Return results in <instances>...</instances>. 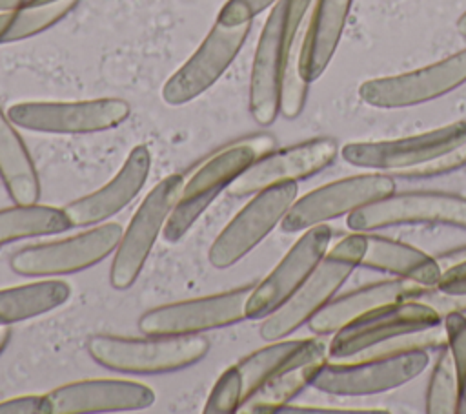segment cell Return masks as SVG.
Listing matches in <instances>:
<instances>
[{
    "label": "cell",
    "mask_w": 466,
    "mask_h": 414,
    "mask_svg": "<svg viewBox=\"0 0 466 414\" xmlns=\"http://www.w3.org/2000/svg\"><path fill=\"white\" fill-rule=\"evenodd\" d=\"M457 31L462 35V36H466V11L459 16V20H457Z\"/></svg>",
    "instance_id": "42"
},
{
    "label": "cell",
    "mask_w": 466,
    "mask_h": 414,
    "mask_svg": "<svg viewBox=\"0 0 466 414\" xmlns=\"http://www.w3.org/2000/svg\"><path fill=\"white\" fill-rule=\"evenodd\" d=\"M457 409H459V385H457L455 367H453L450 348L442 347L428 381L426 412L428 414H457Z\"/></svg>",
    "instance_id": "30"
},
{
    "label": "cell",
    "mask_w": 466,
    "mask_h": 414,
    "mask_svg": "<svg viewBox=\"0 0 466 414\" xmlns=\"http://www.w3.org/2000/svg\"><path fill=\"white\" fill-rule=\"evenodd\" d=\"M353 0H313V9L300 38L299 67L308 82L320 78L329 66Z\"/></svg>",
    "instance_id": "23"
},
{
    "label": "cell",
    "mask_w": 466,
    "mask_h": 414,
    "mask_svg": "<svg viewBox=\"0 0 466 414\" xmlns=\"http://www.w3.org/2000/svg\"><path fill=\"white\" fill-rule=\"evenodd\" d=\"M295 181L280 182L253 193V199L222 228L209 246L208 259L215 268H229L248 255L282 217L297 199Z\"/></svg>",
    "instance_id": "9"
},
{
    "label": "cell",
    "mask_w": 466,
    "mask_h": 414,
    "mask_svg": "<svg viewBox=\"0 0 466 414\" xmlns=\"http://www.w3.org/2000/svg\"><path fill=\"white\" fill-rule=\"evenodd\" d=\"M360 266L391 274L395 277L408 279L424 286H437L442 274L437 259L426 252L408 243L375 235L371 232L366 233V252L362 255Z\"/></svg>",
    "instance_id": "24"
},
{
    "label": "cell",
    "mask_w": 466,
    "mask_h": 414,
    "mask_svg": "<svg viewBox=\"0 0 466 414\" xmlns=\"http://www.w3.org/2000/svg\"><path fill=\"white\" fill-rule=\"evenodd\" d=\"M151 170V151L146 144L135 146L116 175L98 190L73 201L64 210L71 226L100 224L124 210L144 188Z\"/></svg>",
    "instance_id": "20"
},
{
    "label": "cell",
    "mask_w": 466,
    "mask_h": 414,
    "mask_svg": "<svg viewBox=\"0 0 466 414\" xmlns=\"http://www.w3.org/2000/svg\"><path fill=\"white\" fill-rule=\"evenodd\" d=\"M279 0H228L218 15L217 22L226 27H235L246 22H251L257 15L277 4Z\"/></svg>",
    "instance_id": "35"
},
{
    "label": "cell",
    "mask_w": 466,
    "mask_h": 414,
    "mask_svg": "<svg viewBox=\"0 0 466 414\" xmlns=\"http://www.w3.org/2000/svg\"><path fill=\"white\" fill-rule=\"evenodd\" d=\"M466 82V47L430 66L364 80L359 97L364 104L382 109L419 106L435 100Z\"/></svg>",
    "instance_id": "13"
},
{
    "label": "cell",
    "mask_w": 466,
    "mask_h": 414,
    "mask_svg": "<svg viewBox=\"0 0 466 414\" xmlns=\"http://www.w3.org/2000/svg\"><path fill=\"white\" fill-rule=\"evenodd\" d=\"M466 166V139L462 142H459L457 146H453L451 150H448L446 153H442L441 157L422 164V166H417V168H411V170H406L399 175L402 177H413V179H422V177H437V175H446V173H451V171H457L461 168Z\"/></svg>",
    "instance_id": "34"
},
{
    "label": "cell",
    "mask_w": 466,
    "mask_h": 414,
    "mask_svg": "<svg viewBox=\"0 0 466 414\" xmlns=\"http://www.w3.org/2000/svg\"><path fill=\"white\" fill-rule=\"evenodd\" d=\"M9 328L7 326H0V354H2V350L5 348V345H7V341H9Z\"/></svg>",
    "instance_id": "41"
},
{
    "label": "cell",
    "mask_w": 466,
    "mask_h": 414,
    "mask_svg": "<svg viewBox=\"0 0 466 414\" xmlns=\"http://www.w3.org/2000/svg\"><path fill=\"white\" fill-rule=\"evenodd\" d=\"M441 323L442 317L439 312L422 301L406 299L390 303L362 314L335 332L328 345V356L333 359L350 357L397 336L431 328Z\"/></svg>",
    "instance_id": "15"
},
{
    "label": "cell",
    "mask_w": 466,
    "mask_h": 414,
    "mask_svg": "<svg viewBox=\"0 0 466 414\" xmlns=\"http://www.w3.org/2000/svg\"><path fill=\"white\" fill-rule=\"evenodd\" d=\"M249 29L251 22L235 27L215 22L195 53L166 80L162 100L169 106H182L206 93L231 66Z\"/></svg>",
    "instance_id": "14"
},
{
    "label": "cell",
    "mask_w": 466,
    "mask_h": 414,
    "mask_svg": "<svg viewBox=\"0 0 466 414\" xmlns=\"http://www.w3.org/2000/svg\"><path fill=\"white\" fill-rule=\"evenodd\" d=\"M87 352L109 370L164 374L198 363L209 352V339L198 334L149 336L147 339L98 334L87 339Z\"/></svg>",
    "instance_id": "4"
},
{
    "label": "cell",
    "mask_w": 466,
    "mask_h": 414,
    "mask_svg": "<svg viewBox=\"0 0 466 414\" xmlns=\"http://www.w3.org/2000/svg\"><path fill=\"white\" fill-rule=\"evenodd\" d=\"M313 0H279L262 26L249 77V113L260 126L279 115L280 84Z\"/></svg>",
    "instance_id": "1"
},
{
    "label": "cell",
    "mask_w": 466,
    "mask_h": 414,
    "mask_svg": "<svg viewBox=\"0 0 466 414\" xmlns=\"http://www.w3.org/2000/svg\"><path fill=\"white\" fill-rule=\"evenodd\" d=\"M80 0H60L40 7L0 11V44L35 36L66 18Z\"/></svg>",
    "instance_id": "29"
},
{
    "label": "cell",
    "mask_w": 466,
    "mask_h": 414,
    "mask_svg": "<svg viewBox=\"0 0 466 414\" xmlns=\"http://www.w3.org/2000/svg\"><path fill=\"white\" fill-rule=\"evenodd\" d=\"M49 414L140 410L155 403L151 387L129 379H82L46 394Z\"/></svg>",
    "instance_id": "19"
},
{
    "label": "cell",
    "mask_w": 466,
    "mask_h": 414,
    "mask_svg": "<svg viewBox=\"0 0 466 414\" xmlns=\"http://www.w3.org/2000/svg\"><path fill=\"white\" fill-rule=\"evenodd\" d=\"M329 241L331 228L326 223L304 230L277 266L251 288L246 303V319H264L288 301L320 263Z\"/></svg>",
    "instance_id": "17"
},
{
    "label": "cell",
    "mask_w": 466,
    "mask_h": 414,
    "mask_svg": "<svg viewBox=\"0 0 466 414\" xmlns=\"http://www.w3.org/2000/svg\"><path fill=\"white\" fill-rule=\"evenodd\" d=\"M424 285L408 279H386L366 286H360L350 294L331 299L324 308H320L309 321L308 326L317 336H328L339 332L342 326L360 317L362 314L406 299H417L424 292Z\"/></svg>",
    "instance_id": "21"
},
{
    "label": "cell",
    "mask_w": 466,
    "mask_h": 414,
    "mask_svg": "<svg viewBox=\"0 0 466 414\" xmlns=\"http://www.w3.org/2000/svg\"><path fill=\"white\" fill-rule=\"evenodd\" d=\"M399 224H446L466 230V197L444 191L391 193L346 219V226L360 233Z\"/></svg>",
    "instance_id": "10"
},
{
    "label": "cell",
    "mask_w": 466,
    "mask_h": 414,
    "mask_svg": "<svg viewBox=\"0 0 466 414\" xmlns=\"http://www.w3.org/2000/svg\"><path fill=\"white\" fill-rule=\"evenodd\" d=\"M426 350H411L397 356L355 359L342 357L326 361L311 387L335 396H371L393 390L415 379L428 367Z\"/></svg>",
    "instance_id": "7"
},
{
    "label": "cell",
    "mask_w": 466,
    "mask_h": 414,
    "mask_svg": "<svg viewBox=\"0 0 466 414\" xmlns=\"http://www.w3.org/2000/svg\"><path fill=\"white\" fill-rule=\"evenodd\" d=\"M122 226L118 223L98 224L78 235L27 246L13 254L9 266L25 277H49L80 272L95 266L116 250Z\"/></svg>",
    "instance_id": "11"
},
{
    "label": "cell",
    "mask_w": 466,
    "mask_h": 414,
    "mask_svg": "<svg viewBox=\"0 0 466 414\" xmlns=\"http://www.w3.org/2000/svg\"><path fill=\"white\" fill-rule=\"evenodd\" d=\"M73 228L64 208L46 204H16L0 210V246L11 241L60 233Z\"/></svg>",
    "instance_id": "27"
},
{
    "label": "cell",
    "mask_w": 466,
    "mask_h": 414,
    "mask_svg": "<svg viewBox=\"0 0 466 414\" xmlns=\"http://www.w3.org/2000/svg\"><path fill=\"white\" fill-rule=\"evenodd\" d=\"M280 412H304V414H377L388 412L386 409H371V407H299L286 405Z\"/></svg>",
    "instance_id": "39"
},
{
    "label": "cell",
    "mask_w": 466,
    "mask_h": 414,
    "mask_svg": "<svg viewBox=\"0 0 466 414\" xmlns=\"http://www.w3.org/2000/svg\"><path fill=\"white\" fill-rule=\"evenodd\" d=\"M328 361V345L322 339L309 337L300 356L288 367L273 374L264 385H260L244 403L238 407L242 414H264L280 412L293 398H297L306 387H309Z\"/></svg>",
    "instance_id": "22"
},
{
    "label": "cell",
    "mask_w": 466,
    "mask_h": 414,
    "mask_svg": "<svg viewBox=\"0 0 466 414\" xmlns=\"http://www.w3.org/2000/svg\"><path fill=\"white\" fill-rule=\"evenodd\" d=\"M0 179L16 204H31L40 197V181L33 159L15 129V122L0 109Z\"/></svg>",
    "instance_id": "25"
},
{
    "label": "cell",
    "mask_w": 466,
    "mask_h": 414,
    "mask_svg": "<svg viewBox=\"0 0 466 414\" xmlns=\"http://www.w3.org/2000/svg\"><path fill=\"white\" fill-rule=\"evenodd\" d=\"M306 339H277L269 341L268 347H262L249 356L242 357L235 367L242 379V394L248 399L260 385H264L273 374L295 361L304 350ZM244 403V401H242Z\"/></svg>",
    "instance_id": "28"
},
{
    "label": "cell",
    "mask_w": 466,
    "mask_h": 414,
    "mask_svg": "<svg viewBox=\"0 0 466 414\" xmlns=\"http://www.w3.org/2000/svg\"><path fill=\"white\" fill-rule=\"evenodd\" d=\"M182 184L184 175L171 173L153 186L138 204L113 255L109 281L115 290H127L138 279L157 237L162 233L178 201Z\"/></svg>",
    "instance_id": "5"
},
{
    "label": "cell",
    "mask_w": 466,
    "mask_h": 414,
    "mask_svg": "<svg viewBox=\"0 0 466 414\" xmlns=\"http://www.w3.org/2000/svg\"><path fill=\"white\" fill-rule=\"evenodd\" d=\"M417 301H422L431 308H435L441 317L448 316L450 312L466 314V294H450V292L439 290L437 286H426L424 292L417 297Z\"/></svg>",
    "instance_id": "36"
},
{
    "label": "cell",
    "mask_w": 466,
    "mask_h": 414,
    "mask_svg": "<svg viewBox=\"0 0 466 414\" xmlns=\"http://www.w3.org/2000/svg\"><path fill=\"white\" fill-rule=\"evenodd\" d=\"M129 104L115 97L87 100H25L7 109L15 126L58 135L113 129L129 117Z\"/></svg>",
    "instance_id": "6"
},
{
    "label": "cell",
    "mask_w": 466,
    "mask_h": 414,
    "mask_svg": "<svg viewBox=\"0 0 466 414\" xmlns=\"http://www.w3.org/2000/svg\"><path fill=\"white\" fill-rule=\"evenodd\" d=\"M275 139L268 133L235 140L213 155L206 157L187 177L178 201L167 217L162 237L167 243L180 241L208 206L258 157L271 151Z\"/></svg>",
    "instance_id": "2"
},
{
    "label": "cell",
    "mask_w": 466,
    "mask_h": 414,
    "mask_svg": "<svg viewBox=\"0 0 466 414\" xmlns=\"http://www.w3.org/2000/svg\"><path fill=\"white\" fill-rule=\"evenodd\" d=\"M299 49H300V38L291 53V58L288 62V67L282 77L280 84V97H279V113H282L286 119H297L306 104L308 98V80L302 77L299 67Z\"/></svg>",
    "instance_id": "32"
},
{
    "label": "cell",
    "mask_w": 466,
    "mask_h": 414,
    "mask_svg": "<svg viewBox=\"0 0 466 414\" xmlns=\"http://www.w3.org/2000/svg\"><path fill=\"white\" fill-rule=\"evenodd\" d=\"M69 297L71 286L62 279H42L0 288V326L47 314L67 303Z\"/></svg>",
    "instance_id": "26"
},
{
    "label": "cell",
    "mask_w": 466,
    "mask_h": 414,
    "mask_svg": "<svg viewBox=\"0 0 466 414\" xmlns=\"http://www.w3.org/2000/svg\"><path fill=\"white\" fill-rule=\"evenodd\" d=\"M253 286L178 301L147 310L138 319L146 336H187L229 326L246 319V303Z\"/></svg>",
    "instance_id": "16"
},
{
    "label": "cell",
    "mask_w": 466,
    "mask_h": 414,
    "mask_svg": "<svg viewBox=\"0 0 466 414\" xmlns=\"http://www.w3.org/2000/svg\"><path fill=\"white\" fill-rule=\"evenodd\" d=\"M437 288L450 294H466V261L442 270Z\"/></svg>",
    "instance_id": "38"
},
{
    "label": "cell",
    "mask_w": 466,
    "mask_h": 414,
    "mask_svg": "<svg viewBox=\"0 0 466 414\" xmlns=\"http://www.w3.org/2000/svg\"><path fill=\"white\" fill-rule=\"evenodd\" d=\"M0 414H49V403L46 394L16 396L0 401Z\"/></svg>",
    "instance_id": "37"
},
{
    "label": "cell",
    "mask_w": 466,
    "mask_h": 414,
    "mask_svg": "<svg viewBox=\"0 0 466 414\" xmlns=\"http://www.w3.org/2000/svg\"><path fill=\"white\" fill-rule=\"evenodd\" d=\"M364 252L366 233L360 232H351L329 246L320 263L295 290V294L275 312L264 317L260 325V337L268 343L284 339L304 323H308L335 297L353 270L360 266Z\"/></svg>",
    "instance_id": "3"
},
{
    "label": "cell",
    "mask_w": 466,
    "mask_h": 414,
    "mask_svg": "<svg viewBox=\"0 0 466 414\" xmlns=\"http://www.w3.org/2000/svg\"><path fill=\"white\" fill-rule=\"evenodd\" d=\"M55 2H60V0H0V11L40 7V5H47V4H55Z\"/></svg>",
    "instance_id": "40"
},
{
    "label": "cell",
    "mask_w": 466,
    "mask_h": 414,
    "mask_svg": "<svg viewBox=\"0 0 466 414\" xmlns=\"http://www.w3.org/2000/svg\"><path fill=\"white\" fill-rule=\"evenodd\" d=\"M339 153L333 139H311L282 150H271L246 168L229 186L233 197H248L264 188L308 179L328 168Z\"/></svg>",
    "instance_id": "18"
},
{
    "label": "cell",
    "mask_w": 466,
    "mask_h": 414,
    "mask_svg": "<svg viewBox=\"0 0 466 414\" xmlns=\"http://www.w3.org/2000/svg\"><path fill=\"white\" fill-rule=\"evenodd\" d=\"M464 139L466 120H457L410 137L348 142L342 146L340 155L357 168L402 173L441 157Z\"/></svg>",
    "instance_id": "12"
},
{
    "label": "cell",
    "mask_w": 466,
    "mask_h": 414,
    "mask_svg": "<svg viewBox=\"0 0 466 414\" xmlns=\"http://www.w3.org/2000/svg\"><path fill=\"white\" fill-rule=\"evenodd\" d=\"M442 325L446 332V347L450 348L459 385L457 414H466V314L450 312L442 317Z\"/></svg>",
    "instance_id": "31"
},
{
    "label": "cell",
    "mask_w": 466,
    "mask_h": 414,
    "mask_svg": "<svg viewBox=\"0 0 466 414\" xmlns=\"http://www.w3.org/2000/svg\"><path fill=\"white\" fill-rule=\"evenodd\" d=\"M242 401H244L242 379H240L237 367L233 365V367L226 368L215 381V385L206 399L204 412L206 414L238 412V407L242 405Z\"/></svg>",
    "instance_id": "33"
},
{
    "label": "cell",
    "mask_w": 466,
    "mask_h": 414,
    "mask_svg": "<svg viewBox=\"0 0 466 414\" xmlns=\"http://www.w3.org/2000/svg\"><path fill=\"white\" fill-rule=\"evenodd\" d=\"M391 193H395V182L390 175L360 173L344 177L295 199L279 226L286 233L304 232L331 219L350 215Z\"/></svg>",
    "instance_id": "8"
}]
</instances>
